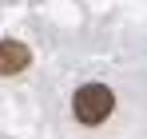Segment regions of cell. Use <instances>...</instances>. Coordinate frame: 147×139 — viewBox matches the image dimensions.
I'll return each mask as SVG.
<instances>
[{
    "mask_svg": "<svg viewBox=\"0 0 147 139\" xmlns=\"http://www.w3.org/2000/svg\"><path fill=\"white\" fill-rule=\"evenodd\" d=\"M111 111H115V92H111L107 84H84V88L72 95V115L80 119L84 127H99Z\"/></svg>",
    "mask_w": 147,
    "mask_h": 139,
    "instance_id": "cell-1",
    "label": "cell"
},
{
    "mask_svg": "<svg viewBox=\"0 0 147 139\" xmlns=\"http://www.w3.org/2000/svg\"><path fill=\"white\" fill-rule=\"evenodd\" d=\"M32 64V52L20 40H0V76H20Z\"/></svg>",
    "mask_w": 147,
    "mask_h": 139,
    "instance_id": "cell-2",
    "label": "cell"
}]
</instances>
